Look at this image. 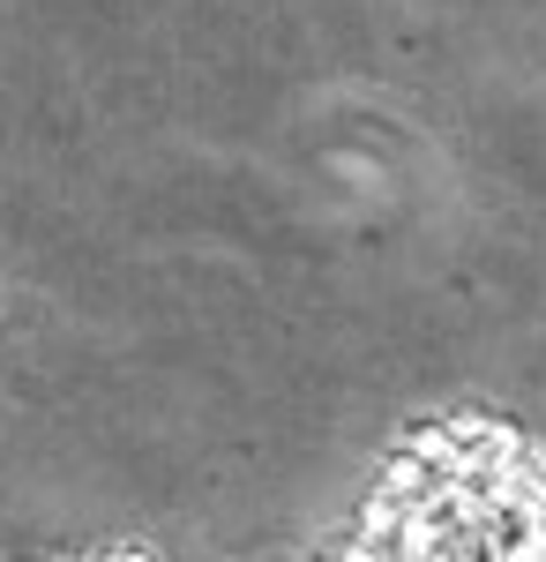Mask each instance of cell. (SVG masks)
Masks as SVG:
<instances>
[{"instance_id":"1","label":"cell","mask_w":546,"mask_h":562,"mask_svg":"<svg viewBox=\"0 0 546 562\" xmlns=\"http://www.w3.org/2000/svg\"><path fill=\"white\" fill-rule=\"evenodd\" d=\"M322 562H546V480L494 435L420 450Z\"/></svg>"}]
</instances>
